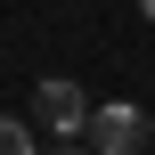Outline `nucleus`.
<instances>
[{
	"mask_svg": "<svg viewBox=\"0 0 155 155\" xmlns=\"http://www.w3.org/2000/svg\"><path fill=\"white\" fill-rule=\"evenodd\" d=\"M33 114H41V123H49L57 139H74V131H90V114H98V106L82 98V82H65V74H49V82L33 90Z\"/></svg>",
	"mask_w": 155,
	"mask_h": 155,
	"instance_id": "2",
	"label": "nucleus"
},
{
	"mask_svg": "<svg viewBox=\"0 0 155 155\" xmlns=\"http://www.w3.org/2000/svg\"><path fill=\"white\" fill-rule=\"evenodd\" d=\"M139 8H147V25H155V0H139Z\"/></svg>",
	"mask_w": 155,
	"mask_h": 155,
	"instance_id": "4",
	"label": "nucleus"
},
{
	"mask_svg": "<svg viewBox=\"0 0 155 155\" xmlns=\"http://www.w3.org/2000/svg\"><path fill=\"white\" fill-rule=\"evenodd\" d=\"M0 155H33V139H25V123H16V114H0Z\"/></svg>",
	"mask_w": 155,
	"mask_h": 155,
	"instance_id": "3",
	"label": "nucleus"
},
{
	"mask_svg": "<svg viewBox=\"0 0 155 155\" xmlns=\"http://www.w3.org/2000/svg\"><path fill=\"white\" fill-rule=\"evenodd\" d=\"M155 147V123L131 106V98H106L90 114V155H147Z\"/></svg>",
	"mask_w": 155,
	"mask_h": 155,
	"instance_id": "1",
	"label": "nucleus"
}]
</instances>
